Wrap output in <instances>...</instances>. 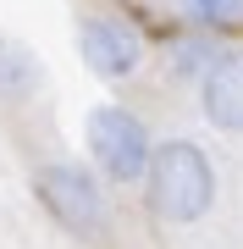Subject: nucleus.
I'll return each mask as SVG.
<instances>
[{"label":"nucleus","mask_w":243,"mask_h":249,"mask_svg":"<svg viewBox=\"0 0 243 249\" xmlns=\"http://www.w3.org/2000/svg\"><path fill=\"white\" fill-rule=\"evenodd\" d=\"M216 61H221V50H216V39H205V34L171 45V78H205Z\"/></svg>","instance_id":"7"},{"label":"nucleus","mask_w":243,"mask_h":249,"mask_svg":"<svg viewBox=\"0 0 243 249\" xmlns=\"http://www.w3.org/2000/svg\"><path fill=\"white\" fill-rule=\"evenodd\" d=\"M78 45H83V61H89L99 78H127V72L138 67V55H144L133 22H122V17H89Z\"/></svg>","instance_id":"4"},{"label":"nucleus","mask_w":243,"mask_h":249,"mask_svg":"<svg viewBox=\"0 0 243 249\" xmlns=\"http://www.w3.org/2000/svg\"><path fill=\"white\" fill-rule=\"evenodd\" d=\"M188 11L205 28H232L238 17H243V0H188Z\"/></svg>","instance_id":"8"},{"label":"nucleus","mask_w":243,"mask_h":249,"mask_svg":"<svg viewBox=\"0 0 243 249\" xmlns=\"http://www.w3.org/2000/svg\"><path fill=\"white\" fill-rule=\"evenodd\" d=\"M205 116L227 133H243V50H221V61L199 78Z\"/></svg>","instance_id":"5"},{"label":"nucleus","mask_w":243,"mask_h":249,"mask_svg":"<svg viewBox=\"0 0 243 249\" xmlns=\"http://www.w3.org/2000/svg\"><path fill=\"white\" fill-rule=\"evenodd\" d=\"M39 194H45V205L55 211L61 227H72V232H99L105 227V194L89 178V166H78V160L45 166L39 172Z\"/></svg>","instance_id":"3"},{"label":"nucleus","mask_w":243,"mask_h":249,"mask_svg":"<svg viewBox=\"0 0 243 249\" xmlns=\"http://www.w3.org/2000/svg\"><path fill=\"white\" fill-rule=\"evenodd\" d=\"M89 155L99 160V172H105V178L133 183V178H144V172H149L155 144H149L144 122H138L133 111L99 106V111H89Z\"/></svg>","instance_id":"2"},{"label":"nucleus","mask_w":243,"mask_h":249,"mask_svg":"<svg viewBox=\"0 0 243 249\" xmlns=\"http://www.w3.org/2000/svg\"><path fill=\"white\" fill-rule=\"evenodd\" d=\"M149 205L155 216H166V222H194V216L210 211V199H216V172H210V160L199 144L188 139H171L161 150L149 155Z\"/></svg>","instance_id":"1"},{"label":"nucleus","mask_w":243,"mask_h":249,"mask_svg":"<svg viewBox=\"0 0 243 249\" xmlns=\"http://www.w3.org/2000/svg\"><path fill=\"white\" fill-rule=\"evenodd\" d=\"M39 89V61L22 45L0 39V100H28Z\"/></svg>","instance_id":"6"}]
</instances>
